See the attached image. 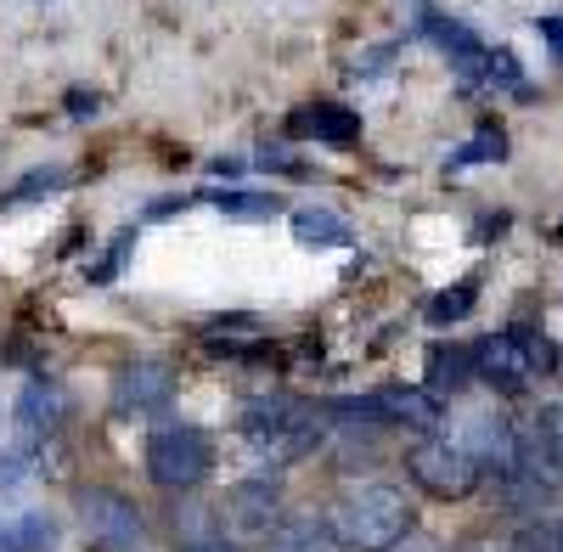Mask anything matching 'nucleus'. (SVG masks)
<instances>
[{
    "instance_id": "f257e3e1",
    "label": "nucleus",
    "mask_w": 563,
    "mask_h": 552,
    "mask_svg": "<svg viewBox=\"0 0 563 552\" xmlns=\"http://www.w3.org/2000/svg\"><path fill=\"white\" fill-rule=\"evenodd\" d=\"M411 501L400 485L389 479H361V485H344L333 501H327V536L339 541V552H389L400 536H411Z\"/></svg>"
},
{
    "instance_id": "f03ea898",
    "label": "nucleus",
    "mask_w": 563,
    "mask_h": 552,
    "mask_svg": "<svg viewBox=\"0 0 563 552\" xmlns=\"http://www.w3.org/2000/svg\"><path fill=\"white\" fill-rule=\"evenodd\" d=\"M141 468L169 496H192L214 474V440L198 423H158L141 445Z\"/></svg>"
},
{
    "instance_id": "7ed1b4c3",
    "label": "nucleus",
    "mask_w": 563,
    "mask_h": 552,
    "mask_svg": "<svg viewBox=\"0 0 563 552\" xmlns=\"http://www.w3.org/2000/svg\"><path fill=\"white\" fill-rule=\"evenodd\" d=\"M552 344L530 328H507V333H485L474 344V373L479 384L501 389V395H525L541 373H552Z\"/></svg>"
},
{
    "instance_id": "20e7f679",
    "label": "nucleus",
    "mask_w": 563,
    "mask_h": 552,
    "mask_svg": "<svg viewBox=\"0 0 563 552\" xmlns=\"http://www.w3.org/2000/svg\"><path fill=\"white\" fill-rule=\"evenodd\" d=\"M406 479L434 501H467L485 485V468L474 463V451H467L462 440L422 434L417 445H406Z\"/></svg>"
},
{
    "instance_id": "39448f33",
    "label": "nucleus",
    "mask_w": 563,
    "mask_h": 552,
    "mask_svg": "<svg viewBox=\"0 0 563 552\" xmlns=\"http://www.w3.org/2000/svg\"><path fill=\"white\" fill-rule=\"evenodd\" d=\"M74 514H79V530H85L90 552H135L141 541H147V519H141V508L113 485H79L74 490Z\"/></svg>"
},
{
    "instance_id": "423d86ee",
    "label": "nucleus",
    "mask_w": 563,
    "mask_h": 552,
    "mask_svg": "<svg viewBox=\"0 0 563 552\" xmlns=\"http://www.w3.org/2000/svg\"><path fill=\"white\" fill-rule=\"evenodd\" d=\"M214 525H220V541H225V547L265 541V536L282 525V479H276V474L238 479V485H231V490L220 496Z\"/></svg>"
},
{
    "instance_id": "0eeeda50",
    "label": "nucleus",
    "mask_w": 563,
    "mask_h": 552,
    "mask_svg": "<svg viewBox=\"0 0 563 552\" xmlns=\"http://www.w3.org/2000/svg\"><path fill=\"white\" fill-rule=\"evenodd\" d=\"M74 418V395L57 384V378H29L18 406H12V423L23 434V445H45V440H57Z\"/></svg>"
},
{
    "instance_id": "6e6552de",
    "label": "nucleus",
    "mask_w": 563,
    "mask_h": 552,
    "mask_svg": "<svg viewBox=\"0 0 563 552\" xmlns=\"http://www.w3.org/2000/svg\"><path fill=\"white\" fill-rule=\"evenodd\" d=\"M462 445L474 451V463L496 479H512L519 474V429H512L507 418H496V411H479V418H467V434Z\"/></svg>"
},
{
    "instance_id": "1a4fd4ad",
    "label": "nucleus",
    "mask_w": 563,
    "mask_h": 552,
    "mask_svg": "<svg viewBox=\"0 0 563 552\" xmlns=\"http://www.w3.org/2000/svg\"><path fill=\"white\" fill-rule=\"evenodd\" d=\"M294 142H321V147H355L361 142V113L344 102H299L288 113Z\"/></svg>"
},
{
    "instance_id": "9d476101",
    "label": "nucleus",
    "mask_w": 563,
    "mask_h": 552,
    "mask_svg": "<svg viewBox=\"0 0 563 552\" xmlns=\"http://www.w3.org/2000/svg\"><path fill=\"white\" fill-rule=\"evenodd\" d=\"M113 400H119V411H164L175 400V366L158 355L130 361L113 384Z\"/></svg>"
},
{
    "instance_id": "9b49d317",
    "label": "nucleus",
    "mask_w": 563,
    "mask_h": 552,
    "mask_svg": "<svg viewBox=\"0 0 563 552\" xmlns=\"http://www.w3.org/2000/svg\"><path fill=\"white\" fill-rule=\"evenodd\" d=\"M372 400H378V411H384V423H389V429H417V434H429V429L445 423V400L429 395V389L389 384V389H378Z\"/></svg>"
},
{
    "instance_id": "f8f14e48",
    "label": "nucleus",
    "mask_w": 563,
    "mask_h": 552,
    "mask_svg": "<svg viewBox=\"0 0 563 552\" xmlns=\"http://www.w3.org/2000/svg\"><path fill=\"white\" fill-rule=\"evenodd\" d=\"M467 384H479L474 373V344H434L429 361H422V389L429 395H462Z\"/></svg>"
},
{
    "instance_id": "ddd939ff",
    "label": "nucleus",
    "mask_w": 563,
    "mask_h": 552,
    "mask_svg": "<svg viewBox=\"0 0 563 552\" xmlns=\"http://www.w3.org/2000/svg\"><path fill=\"white\" fill-rule=\"evenodd\" d=\"M422 34H429L440 52L451 57V68H462V74H479V68H485L490 45L467 29V23H456V18H422Z\"/></svg>"
},
{
    "instance_id": "4468645a",
    "label": "nucleus",
    "mask_w": 563,
    "mask_h": 552,
    "mask_svg": "<svg viewBox=\"0 0 563 552\" xmlns=\"http://www.w3.org/2000/svg\"><path fill=\"white\" fill-rule=\"evenodd\" d=\"M265 552H339V541L316 514H282V525L265 536Z\"/></svg>"
},
{
    "instance_id": "2eb2a0df",
    "label": "nucleus",
    "mask_w": 563,
    "mask_h": 552,
    "mask_svg": "<svg viewBox=\"0 0 563 552\" xmlns=\"http://www.w3.org/2000/svg\"><path fill=\"white\" fill-rule=\"evenodd\" d=\"M198 203H214L225 220H276V214H282V198H276V192H238V187L198 192Z\"/></svg>"
},
{
    "instance_id": "dca6fc26",
    "label": "nucleus",
    "mask_w": 563,
    "mask_h": 552,
    "mask_svg": "<svg viewBox=\"0 0 563 552\" xmlns=\"http://www.w3.org/2000/svg\"><path fill=\"white\" fill-rule=\"evenodd\" d=\"M294 238L305 249H344L350 243V225L333 214V209H299L294 214Z\"/></svg>"
},
{
    "instance_id": "f3484780",
    "label": "nucleus",
    "mask_w": 563,
    "mask_h": 552,
    "mask_svg": "<svg viewBox=\"0 0 563 552\" xmlns=\"http://www.w3.org/2000/svg\"><path fill=\"white\" fill-rule=\"evenodd\" d=\"M530 445H536V456L547 463V474H552V479H563V400L541 406V418H536V434H530Z\"/></svg>"
},
{
    "instance_id": "a211bd4d",
    "label": "nucleus",
    "mask_w": 563,
    "mask_h": 552,
    "mask_svg": "<svg viewBox=\"0 0 563 552\" xmlns=\"http://www.w3.org/2000/svg\"><path fill=\"white\" fill-rule=\"evenodd\" d=\"M52 547H57V519L23 514L7 525V552H52Z\"/></svg>"
},
{
    "instance_id": "6ab92c4d",
    "label": "nucleus",
    "mask_w": 563,
    "mask_h": 552,
    "mask_svg": "<svg viewBox=\"0 0 563 552\" xmlns=\"http://www.w3.org/2000/svg\"><path fill=\"white\" fill-rule=\"evenodd\" d=\"M467 310H474V276H467V283H456V288H445V294H434L422 316H429L434 328H445V321H462Z\"/></svg>"
},
{
    "instance_id": "aec40b11",
    "label": "nucleus",
    "mask_w": 563,
    "mask_h": 552,
    "mask_svg": "<svg viewBox=\"0 0 563 552\" xmlns=\"http://www.w3.org/2000/svg\"><path fill=\"white\" fill-rule=\"evenodd\" d=\"M507 552H563V530H558V525H547V519H530V525L512 530Z\"/></svg>"
},
{
    "instance_id": "412c9836",
    "label": "nucleus",
    "mask_w": 563,
    "mask_h": 552,
    "mask_svg": "<svg viewBox=\"0 0 563 552\" xmlns=\"http://www.w3.org/2000/svg\"><path fill=\"white\" fill-rule=\"evenodd\" d=\"M63 180H68L63 169H29V175L18 180V187H12L7 198H0V209H23V203H29L34 192H57V187H63Z\"/></svg>"
},
{
    "instance_id": "4be33fe9",
    "label": "nucleus",
    "mask_w": 563,
    "mask_h": 552,
    "mask_svg": "<svg viewBox=\"0 0 563 552\" xmlns=\"http://www.w3.org/2000/svg\"><path fill=\"white\" fill-rule=\"evenodd\" d=\"M501 153H507V135H501L496 124H485L474 142H462V147H456L451 164H490V158H501Z\"/></svg>"
},
{
    "instance_id": "5701e85b",
    "label": "nucleus",
    "mask_w": 563,
    "mask_h": 552,
    "mask_svg": "<svg viewBox=\"0 0 563 552\" xmlns=\"http://www.w3.org/2000/svg\"><path fill=\"white\" fill-rule=\"evenodd\" d=\"M130 243H135V232L124 225V232L108 243V254H102L97 265H90V283H113V276H119V265H124V254H130Z\"/></svg>"
},
{
    "instance_id": "b1692460",
    "label": "nucleus",
    "mask_w": 563,
    "mask_h": 552,
    "mask_svg": "<svg viewBox=\"0 0 563 552\" xmlns=\"http://www.w3.org/2000/svg\"><path fill=\"white\" fill-rule=\"evenodd\" d=\"M23 474H29V463H23V451H12V445H0V490H18V485H23Z\"/></svg>"
},
{
    "instance_id": "393cba45",
    "label": "nucleus",
    "mask_w": 563,
    "mask_h": 552,
    "mask_svg": "<svg viewBox=\"0 0 563 552\" xmlns=\"http://www.w3.org/2000/svg\"><path fill=\"white\" fill-rule=\"evenodd\" d=\"M186 209H198V192H169V198L147 203V220H169V214H186Z\"/></svg>"
},
{
    "instance_id": "a878e982",
    "label": "nucleus",
    "mask_w": 563,
    "mask_h": 552,
    "mask_svg": "<svg viewBox=\"0 0 563 552\" xmlns=\"http://www.w3.org/2000/svg\"><path fill=\"white\" fill-rule=\"evenodd\" d=\"M63 108L74 113V119H97V108H102V97L97 90H85V85H74L68 97H63Z\"/></svg>"
},
{
    "instance_id": "bb28decb",
    "label": "nucleus",
    "mask_w": 563,
    "mask_h": 552,
    "mask_svg": "<svg viewBox=\"0 0 563 552\" xmlns=\"http://www.w3.org/2000/svg\"><path fill=\"white\" fill-rule=\"evenodd\" d=\"M389 552H445V547H440L434 536H417V530H411V536H400Z\"/></svg>"
},
{
    "instance_id": "cd10ccee",
    "label": "nucleus",
    "mask_w": 563,
    "mask_h": 552,
    "mask_svg": "<svg viewBox=\"0 0 563 552\" xmlns=\"http://www.w3.org/2000/svg\"><path fill=\"white\" fill-rule=\"evenodd\" d=\"M536 29L547 34V45H552V52H563V18H541Z\"/></svg>"
},
{
    "instance_id": "c85d7f7f",
    "label": "nucleus",
    "mask_w": 563,
    "mask_h": 552,
    "mask_svg": "<svg viewBox=\"0 0 563 552\" xmlns=\"http://www.w3.org/2000/svg\"><path fill=\"white\" fill-rule=\"evenodd\" d=\"M209 169H214V175H225V180H238V175H243V158H214Z\"/></svg>"
},
{
    "instance_id": "c756f323",
    "label": "nucleus",
    "mask_w": 563,
    "mask_h": 552,
    "mask_svg": "<svg viewBox=\"0 0 563 552\" xmlns=\"http://www.w3.org/2000/svg\"><path fill=\"white\" fill-rule=\"evenodd\" d=\"M180 552H225V547H180Z\"/></svg>"
},
{
    "instance_id": "7c9ffc66",
    "label": "nucleus",
    "mask_w": 563,
    "mask_h": 552,
    "mask_svg": "<svg viewBox=\"0 0 563 552\" xmlns=\"http://www.w3.org/2000/svg\"><path fill=\"white\" fill-rule=\"evenodd\" d=\"M0 552H7V525H0Z\"/></svg>"
}]
</instances>
